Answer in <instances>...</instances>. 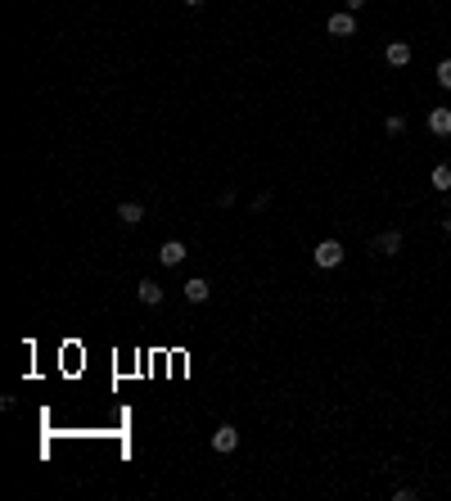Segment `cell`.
Listing matches in <instances>:
<instances>
[{
    "label": "cell",
    "instance_id": "14",
    "mask_svg": "<svg viewBox=\"0 0 451 501\" xmlns=\"http://www.w3.org/2000/svg\"><path fill=\"white\" fill-rule=\"evenodd\" d=\"M420 493H415V488H397V493H392V501H415Z\"/></svg>",
    "mask_w": 451,
    "mask_h": 501
},
{
    "label": "cell",
    "instance_id": "13",
    "mask_svg": "<svg viewBox=\"0 0 451 501\" xmlns=\"http://www.w3.org/2000/svg\"><path fill=\"white\" fill-rule=\"evenodd\" d=\"M438 86H443V91H451V59L438 63Z\"/></svg>",
    "mask_w": 451,
    "mask_h": 501
},
{
    "label": "cell",
    "instance_id": "17",
    "mask_svg": "<svg viewBox=\"0 0 451 501\" xmlns=\"http://www.w3.org/2000/svg\"><path fill=\"white\" fill-rule=\"evenodd\" d=\"M185 5H190V9H199V5H204V0H185Z\"/></svg>",
    "mask_w": 451,
    "mask_h": 501
},
{
    "label": "cell",
    "instance_id": "7",
    "mask_svg": "<svg viewBox=\"0 0 451 501\" xmlns=\"http://www.w3.org/2000/svg\"><path fill=\"white\" fill-rule=\"evenodd\" d=\"M383 59H388L392 68H406V63H411V41H388V50H383Z\"/></svg>",
    "mask_w": 451,
    "mask_h": 501
},
{
    "label": "cell",
    "instance_id": "1",
    "mask_svg": "<svg viewBox=\"0 0 451 501\" xmlns=\"http://www.w3.org/2000/svg\"><path fill=\"white\" fill-rule=\"evenodd\" d=\"M402 244H406V235H402L397 226L379 230V235L370 239V248H375V253H383V257H397V253H402Z\"/></svg>",
    "mask_w": 451,
    "mask_h": 501
},
{
    "label": "cell",
    "instance_id": "8",
    "mask_svg": "<svg viewBox=\"0 0 451 501\" xmlns=\"http://www.w3.org/2000/svg\"><path fill=\"white\" fill-rule=\"evenodd\" d=\"M136 298H140L145 307H158V303H162V285H158V281H140V285H136Z\"/></svg>",
    "mask_w": 451,
    "mask_h": 501
},
{
    "label": "cell",
    "instance_id": "10",
    "mask_svg": "<svg viewBox=\"0 0 451 501\" xmlns=\"http://www.w3.org/2000/svg\"><path fill=\"white\" fill-rule=\"evenodd\" d=\"M118 221L122 226H140V221H145V204H131V199L118 204Z\"/></svg>",
    "mask_w": 451,
    "mask_h": 501
},
{
    "label": "cell",
    "instance_id": "3",
    "mask_svg": "<svg viewBox=\"0 0 451 501\" xmlns=\"http://www.w3.org/2000/svg\"><path fill=\"white\" fill-rule=\"evenodd\" d=\"M325 32H330V36H357V14H352V9L334 14L330 23H325Z\"/></svg>",
    "mask_w": 451,
    "mask_h": 501
},
{
    "label": "cell",
    "instance_id": "12",
    "mask_svg": "<svg viewBox=\"0 0 451 501\" xmlns=\"http://www.w3.org/2000/svg\"><path fill=\"white\" fill-rule=\"evenodd\" d=\"M383 131H388V136H406V118H402V113H388V118H383Z\"/></svg>",
    "mask_w": 451,
    "mask_h": 501
},
{
    "label": "cell",
    "instance_id": "11",
    "mask_svg": "<svg viewBox=\"0 0 451 501\" xmlns=\"http://www.w3.org/2000/svg\"><path fill=\"white\" fill-rule=\"evenodd\" d=\"M429 186H434L438 195H447V190H451V163H438V167L429 172Z\"/></svg>",
    "mask_w": 451,
    "mask_h": 501
},
{
    "label": "cell",
    "instance_id": "2",
    "mask_svg": "<svg viewBox=\"0 0 451 501\" xmlns=\"http://www.w3.org/2000/svg\"><path fill=\"white\" fill-rule=\"evenodd\" d=\"M312 257H316V267H321V271H334V267L343 262V244H339V239H321Z\"/></svg>",
    "mask_w": 451,
    "mask_h": 501
},
{
    "label": "cell",
    "instance_id": "16",
    "mask_svg": "<svg viewBox=\"0 0 451 501\" xmlns=\"http://www.w3.org/2000/svg\"><path fill=\"white\" fill-rule=\"evenodd\" d=\"M443 230H447V235H451V213H447V217H443Z\"/></svg>",
    "mask_w": 451,
    "mask_h": 501
},
{
    "label": "cell",
    "instance_id": "9",
    "mask_svg": "<svg viewBox=\"0 0 451 501\" xmlns=\"http://www.w3.org/2000/svg\"><path fill=\"white\" fill-rule=\"evenodd\" d=\"M185 298L190 303H208V298H213V285H208L204 276H194V281H185Z\"/></svg>",
    "mask_w": 451,
    "mask_h": 501
},
{
    "label": "cell",
    "instance_id": "6",
    "mask_svg": "<svg viewBox=\"0 0 451 501\" xmlns=\"http://www.w3.org/2000/svg\"><path fill=\"white\" fill-rule=\"evenodd\" d=\"M429 131H434V136H451V109L447 104L429 109Z\"/></svg>",
    "mask_w": 451,
    "mask_h": 501
},
{
    "label": "cell",
    "instance_id": "5",
    "mask_svg": "<svg viewBox=\"0 0 451 501\" xmlns=\"http://www.w3.org/2000/svg\"><path fill=\"white\" fill-rule=\"evenodd\" d=\"M235 447H239V429L235 425H222V429L213 433V451H222V456H226V451H235Z\"/></svg>",
    "mask_w": 451,
    "mask_h": 501
},
{
    "label": "cell",
    "instance_id": "15",
    "mask_svg": "<svg viewBox=\"0 0 451 501\" xmlns=\"http://www.w3.org/2000/svg\"><path fill=\"white\" fill-rule=\"evenodd\" d=\"M343 5H348L352 14H357V9H366V0H343Z\"/></svg>",
    "mask_w": 451,
    "mask_h": 501
},
{
    "label": "cell",
    "instance_id": "4",
    "mask_svg": "<svg viewBox=\"0 0 451 501\" xmlns=\"http://www.w3.org/2000/svg\"><path fill=\"white\" fill-rule=\"evenodd\" d=\"M185 257H190V248L181 244V239H167V244L158 248V262H162V267H181Z\"/></svg>",
    "mask_w": 451,
    "mask_h": 501
}]
</instances>
